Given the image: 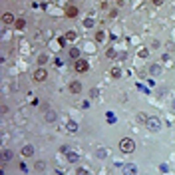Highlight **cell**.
Listing matches in <instances>:
<instances>
[{"instance_id":"6da1fadb","label":"cell","mask_w":175,"mask_h":175,"mask_svg":"<svg viewBox=\"0 0 175 175\" xmlns=\"http://www.w3.org/2000/svg\"><path fill=\"white\" fill-rule=\"evenodd\" d=\"M119 151L122 153H133L135 151V141L131 137H122L119 139Z\"/></svg>"},{"instance_id":"7a4b0ae2","label":"cell","mask_w":175,"mask_h":175,"mask_svg":"<svg viewBox=\"0 0 175 175\" xmlns=\"http://www.w3.org/2000/svg\"><path fill=\"white\" fill-rule=\"evenodd\" d=\"M145 127H147L149 131H159L161 130V119L157 118V115H149L147 123H145Z\"/></svg>"},{"instance_id":"3957f363","label":"cell","mask_w":175,"mask_h":175,"mask_svg":"<svg viewBox=\"0 0 175 175\" xmlns=\"http://www.w3.org/2000/svg\"><path fill=\"white\" fill-rule=\"evenodd\" d=\"M88 68H90V64H88L86 60H76L74 62V70H76V72H80V74H84V72H88Z\"/></svg>"},{"instance_id":"277c9868","label":"cell","mask_w":175,"mask_h":175,"mask_svg":"<svg viewBox=\"0 0 175 175\" xmlns=\"http://www.w3.org/2000/svg\"><path fill=\"white\" fill-rule=\"evenodd\" d=\"M58 119V114L54 110H50V107H46V111H44V122L46 123H54Z\"/></svg>"},{"instance_id":"5b68a950","label":"cell","mask_w":175,"mask_h":175,"mask_svg":"<svg viewBox=\"0 0 175 175\" xmlns=\"http://www.w3.org/2000/svg\"><path fill=\"white\" fill-rule=\"evenodd\" d=\"M122 173H123V175H137V165H135V163H126V165H122Z\"/></svg>"},{"instance_id":"8992f818","label":"cell","mask_w":175,"mask_h":175,"mask_svg":"<svg viewBox=\"0 0 175 175\" xmlns=\"http://www.w3.org/2000/svg\"><path fill=\"white\" fill-rule=\"evenodd\" d=\"M46 78H48V72H46V70L42 68V66H40V68L34 72V80H36V82H44Z\"/></svg>"},{"instance_id":"52a82bcc","label":"cell","mask_w":175,"mask_h":175,"mask_svg":"<svg viewBox=\"0 0 175 175\" xmlns=\"http://www.w3.org/2000/svg\"><path fill=\"white\" fill-rule=\"evenodd\" d=\"M82 88H84V86H82V82H78V80H74V82H70V86H68V90H70V91H72V94H80V91H82Z\"/></svg>"},{"instance_id":"ba28073f","label":"cell","mask_w":175,"mask_h":175,"mask_svg":"<svg viewBox=\"0 0 175 175\" xmlns=\"http://www.w3.org/2000/svg\"><path fill=\"white\" fill-rule=\"evenodd\" d=\"M66 131L68 133H76L78 131V122L76 119H68V123H66Z\"/></svg>"},{"instance_id":"9c48e42d","label":"cell","mask_w":175,"mask_h":175,"mask_svg":"<svg viewBox=\"0 0 175 175\" xmlns=\"http://www.w3.org/2000/svg\"><path fill=\"white\" fill-rule=\"evenodd\" d=\"M34 151H36V149H34V145H30V143H28V145H24V147H22V151H20V153H22L24 157H32V155H34Z\"/></svg>"},{"instance_id":"30bf717a","label":"cell","mask_w":175,"mask_h":175,"mask_svg":"<svg viewBox=\"0 0 175 175\" xmlns=\"http://www.w3.org/2000/svg\"><path fill=\"white\" fill-rule=\"evenodd\" d=\"M2 22H4V24H14V22H16V20H14V14L4 12V14H2Z\"/></svg>"},{"instance_id":"8fae6325","label":"cell","mask_w":175,"mask_h":175,"mask_svg":"<svg viewBox=\"0 0 175 175\" xmlns=\"http://www.w3.org/2000/svg\"><path fill=\"white\" fill-rule=\"evenodd\" d=\"M149 74H151V76H159L161 74V66L159 64H151L149 66Z\"/></svg>"},{"instance_id":"7c38bea8","label":"cell","mask_w":175,"mask_h":175,"mask_svg":"<svg viewBox=\"0 0 175 175\" xmlns=\"http://www.w3.org/2000/svg\"><path fill=\"white\" fill-rule=\"evenodd\" d=\"M12 157H14V153H12L10 149H4V151H2V161H4V163L12 161Z\"/></svg>"},{"instance_id":"4fadbf2b","label":"cell","mask_w":175,"mask_h":175,"mask_svg":"<svg viewBox=\"0 0 175 175\" xmlns=\"http://www.w3.org/2000/svg\"><path fill=\"white\" fill-rule=\"evenodd\" d=\"M135 118H137V122H139V123H147L149 115L145 114V111H137V115H135Z\"/></svg>"},{"instance_id":"5bb4252c","label":"cell","mask_w":175,"mask_h":175,"mask_svg":"<svg viewBox=\"0 0 175 175\" xmlns=\"http://www.w3.org/2000/svg\"><path fill=\"white\" fill-rule=\"evenodd\" d=\"M34 169H36L38 173L46 171V161H42V159H40V161H36V163H34Z\"/></svg>"},{"instance_id":"9a60e30c","label":"cell","mask_w":175,"mask_h":175,"mask_svg":"<svg viewBox=\"0 0 175 175\" xmlns=\"http://www.w3.org/2000/svg\"><path fill=\"white\" fill-rule=\"evenodd\" d=\"M70 58H72L74 62H76V60H80V50H78L76 46H74V48H70Z\"/></svg>"},{"instance_id":"2e32d148","label":"cell","mask_w":175,"mask_h":175,"mask_svg":"<svg viewBox=\"0 0 175 175\" xmlns=\"http://www.w3.org/2000/svg\"><path fill=\"white\" fill-rule=\"evenodd\" d=\"M14 28H16V30H24V28H26V20H24V18H18V20L14 22Z\"/></svg>"},{"instance_id":"e0dca14e","label":"cell","mask_w":175,"mask_h":175,"mask_svg":"<svg viewBox=\"0 0 175 175\" xmlns=\"http://www.w3.org/2000/svg\"><path fill=\"white\" fill-rule=\"evenodd\" d=\"M66 157H68L70 163H78V153L76 151H68V153H66Z\"/></svg>"},{"instance_id":"ac0fdd59","label":"cell","mask_w":175,"mask_h":175,"mask_svg":"<svg viewBox=\"0 0 175 175\" xmlns=\"http://www.w3.org/2000/svg\"><path fill=\"white\" fill-rule=\"evenodd\" d=\"M48 54H46V52H42V54H40V56H38V66H44L46 64V62H48Z\"/></svg>"},{"instance_id":"d6986e66","label":"cell","mask_w":175,"mask_h":175,"mask_svg":"<svg viewBox=\"0 0 175 175\" xmlns=\"http://www.w3.org/2000/svg\"><path fill=\"white\" fill-rule=\"evenodd\" d=\"M106 122H107V123H115V122H118L114 111H107V114H106Z\"/></svg>"},{"instance_id":"ffe728a7","label":"cell","mask_w":175,"mask_h":175,"mask_svg":"<svg viewBox=\"0 0 175 175\" xmlns=\"http://www.w3.org/2000/svg\"><path fill=\"white\" fill-rule=\"evenodd\" d=\"M66 14H68L70 18H74V16H78V8H76V6H68V10H66Z\"/></svg>"},{"instance_id":"44dd1931","label":"cell","mask_w":175,"mask_h":175,"mask_svg":"<svg viewBox=\"0 0 175 175\" xmlns=\"http://www.w3.org/2000/svg\"><path fill=\"white\" fill-rule=\"evenodd\" d=\"M78 38V34L74 30H70V32H66V40H70V42H74V40Z\"/></svg>"},{"instance_id":"7402d4cb","label":"cell","mask_w":175,"mask_h":175,"mask_svg":"<svg viewBox=\"0 0 175 175\" xmlns=\"http://www.w3.org/2000/svg\"><path fill=\"white\" fill-rule=\"evenodd\" d=\"M147 48H139V50H137V56H139V58H147Z\"/></svg>"},{"instance_id":"603a6c76","label":"cell","mask_w":175,"mask_h":175,"mask_svg":"<svg viewBox=\"0 0 175 175\" xmlns=\"http://www.w3.org/2000/svg\"><path fill=\"white\" fill-rule=\"evenodd\" d=\"M106 56L110 58V60H115V58H118V56H115V50H114V48H110V50H107V52H106Z\"/></svg>"},{"instance_id":"cb8c5ba5","label":"cell","mask_w":175,"mask_h":175,"mask_svg":"<svg viewBox=\"0 0 175 175\" xmlns=\"http://www.w3.org/2000/svg\"><path fill=\"white\" fill-rule=\"evenodd\" d=\"M95 155H98L99 159H103V157L107 155V153H106V149H103V147H99V149H98V153H95Z\"/></svg>"},{"instance_id":"d4e9b609","label":"cell","mask_w":175,"mask_h":175,"mask_svg":"<svg viewBox=\"0 0 175 175\" xmlns=\"http://www.w3.org/2000/svg\"><path fill=\"white\" fill-rule=\"evenodd\" d=\"M103 38H106L103 32H98V34H95V42H103Z\"/></svg>"},{"instance_id":"484cf974","label":"cell","mask_w":175,"mask_h":175,"mask_svg":"<svg viewBox=\"0 0 175 175\" xmlns=\"http://www.w3.org/2000/svg\"><path fill=\"white\" fill-rule=\"evenodd\" d=\"M111 76H114V78H119V76H122V70H119V68H114V70H111Z\"/></svg>"},{"instance_id":"4316f807","label":"cell","mask_w":175,"mask_h":175,"mask_svg":"<svg viewBox=\"0 0 175 175\" xmlns=\"http://www.w3.org/2000/svg\"><path fill=\"white\" fill-rule=\"evenodd\" d=\"M76 175H88V171H86L84 167H78V169H76Z\"/></svg>"},{"instance_id":"83f0119b","label":"cell","mask_w":175,"mask_h":175,"mask_svg":"<svg viewBox=\"0 0 175 175\" xmlns=\"http://www.w3.org/2000/svg\"><path fill=\"white\" fill-rule=\"evenodd\" d=\"M159 169H161V173H167V171H169L167 163H161V165H159Z\"/></svg>"},{"instance_id":"f1b7e54d","label":"cell","mask_w":175,"mask_h":175,"mask_svg":"<svg viewBox=\"0 0 175 175\" xmlns=\"http://www.w3.org/2000/svg\"><path fill=\"white\" fill-rule=\"evenodd\" d=\"M163 2H165V0H151L153 6H163Z\"/></svg>"},{"instance_id":"f546056e","label":"cell","mask_w":175,"mask_h":175,"mask_svg":"<svg viewBox=\"0 0 175 175\" xmlns=\"http://www.w3.org/2000/svg\"><path fill=\"white\" fill-rule=\"evenodd\" d=\"M84 26H86V28H91V26H94V22H91V20H90V18H88V20H86V22H84Z\"/></svg>"},{"instance_id":"4dcf8cb0","label":"cell","mask_w":175,"mask_h":175,"mask_svg":"<svg viewBox=\"0 0 175 175\" xmlns=\"http://www.w3.org/2000/svg\"><path fill=\"white\" fill-rule=\"evenodd\" d=\"M173 107H175V102H173Z\"/></svg>"}]
</instances>
